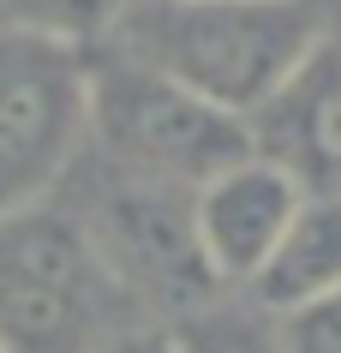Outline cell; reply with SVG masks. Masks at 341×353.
Returning <instances> with one entry per match:
<instances>
[{
    "mask_svg": "<svg viewBox=\"0 0 341 353\" xmlns=\"http://www.w3.org/2000/svg\"><path fill=\"white\" fill-rule=\"evenodd\" d=\"M144 323L78 210L30 204L0 216V341L12 353H96Z\"/></svg>",
    "mask_w": 341,
    "mask_h": 353,
    "instance_id": "cell-2",
    "label": "cell"
},
{
    "mask_svg": "<svg viewBox=\"0 0 341 353\" xmlns=\"http://www.w3.org/2000/svg\"><path fill=\"white\" fill-rule=\"evenodd\" d=\"M276 108L287 114V132H293L287 156H276V162H287L311 192L341 198V60H329V42Z\"/></svg>",
    "mask_w": 341,
    "mask_h": 353,
    "instance_id": "cell-8",
    "label": "cell"
},
{
    "mask_svg": "<svg viewBox=\"0 0 341 353\" xmlns=\"http://www.w3.org/2000/svg\"><path fill=\"white\" fill-rule=\"evenodd\" d=\"M276 335H282V353H341V294L276 317Z\"/></svg>",
    "mask_w": 341,
    "mask_h": 353,
    "instance_id": "cell-11",
    "label": "cell"
},
{
    "mask_svg": "<svg viewBox=\"0 0 341 353\" xmlns=\"http://www.w3.org/2000/svg\"><path fill=\"white\" fill-rule=\"evenodd\" d=\"M329 294H341V198L335 192H305L300 216L287 222L269 263L251 276L246 299L269 317H287Z\"/></svg>",
    "mask_w": 341,
    "mask_h": 353,
    "instance_id": "cell-7",
    "label": "cell"
},
{
    "mask_svg": "<svg viewBox=\"0 0 341 353\" xmlns=\"http://www.w3.org/2000/svg\"><path fill=\"white\" fill-rule=\"evenodd\" d=\"M90 132L120 174L186 192L258 150L251 120L209 108L204 96H192L186 84L162 78L156 66L120 48L90 54Z\"/></svg>",
    "mask_w": 341,
    "mask_h": 353,
    "instance_id": "cell-3",
    "label": "cell"
},
{
    "mask_svg": "<svg viewBox=\"0 0 341 353\" xmlns=\"http://www.w3.org/2000/svg\"><path fill=\"white\" fill-rule=\"evenodd\" d=\"M305 180L287 162L251 150L246 162L222 168L216 180L192 192V222H198V245L204 263L222 288H251V276L269 263V252L282 245L287 222L305 204Z\"/></svg>",
    "mask_w": 341,
    "mask_h": 353,
    "instance_id": "cell-6",
    "label": "cell"
},
{
    "mask_svg": "<svg viewBox=\"0 0 341 353\" xmlns=\"http://www.w3.org/2000/svg\"><path fill=\"white\" fill-rule=\"evenodd\" d=\"M318 0H132L114 24L120 54L186 84L209 108L258 120L323 54Z\"/></svg>",
    "mask_w": 341,
    "mask_h": 353,
    "instance_id": "cell-1",
    "label": "cell"
},
{
    "mask_svg": "<svg viewBox=\"0 0 341 353\" xmlns=\"http://www.w3.org/2000/svg\"><path fill=\"white\" fill-rule=\"evenodd\" d=\"M0 353H12V347H6V341H0Z\"/></svg>",
    "mask_w": 341,
    "mask_h": 353,
    "instance_id": "cell-13",
    "label": "cell"
},
{
    "mask_svg": "<svg viewBox=\"0 0 341 353\" xmlns=\"http://www.w3.org/2000/svg\"><path fill=\"white\" fill-rule=\"evenodd\" d=\"M96 353H186L180 341H174V330H156V323H138V330L114 335V341H102Z\"/></svg>",
    "mask_w": 341,
    "mask_h": 353,
    "instance_id": "cell-12",
    "label": "cell"
},
{
    "mask_svg": "<svg viewBox=\"0 0 341 353\" xmlns=\"http://www.w3.org/2000/svg\"><path fill=\"white\" fill-rule=\"evenodd\" d=\"M174 341L186 353H282V335H276V317L258 312V305H234V299H209L204 312L168 323Z\"/></svg>",
    "mask_w": 341,
    "mask_h": 353,
    "instance_id": "cell-9",
    "label": "cell"
},
{
    "mask_svg": "<svg viewBox=\"0 0 341 353\" xmlns=\"http://www.w3.org/2000/svg\"><path fill=\"white\" fill-rule=\"evenodd\" d=\"M126 6L132 0H30V12L19 24H42V30H54V37H96V30H114V24L126 19Z\"/></svg>",
    "mask_w": 341,
    "mask_h": 353,
    "instance_id": "cell-10",
    "label": "cell"
},
{
    "mask_svg": "<svg viewBox=\"0 0 341 353\" xmlns=\"http://www.w3.org/2000/svg\"><path fill=\"white\" fill-rule=\"evenodd\" d=\"M90 138V48L0 24V216L48 204Z\"/></svg>",
    "mask_w": 341,
    "mask_h": 353,
    "instance_id": "cell-4",
    "label": "cell"
},
{
    "mask_svg": "<svg viewBox=\"0 0 341 353\" xmlns=\"http://www.w3.org/2000/svg\"><path fill=\"white\" fill-rule=\"evenodd\" d=\"M78 222L90 228L96 252L108 258L120 288L144 305V317H192L209 299H222V281L209 276L198 222H192V192L162 186V180H138L114 168L108 192H96L78 210Z\"/></svg>",
    "mask_w": 341,
    "mask_h": 353,
    "instance_id": "cell-5",
    "label": "cell"
}]
</instances>
